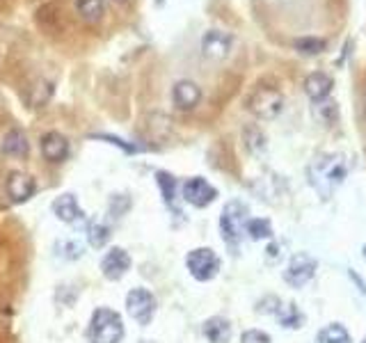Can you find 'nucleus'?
<instances>
[{
  "label": "nucleus",
  "instance_id": "f257e3e1",
  "mask_svg": "<svg viewBox=\"0 0 366 343\" xmlns=\"http://www.w3.org/2000/svg\"><path fill=\"white\" fill-rule=\"evenodd\" d=\"M348 176V158L339 151L321 153L307 165V181L323 200L334 195V190L345 181Z\"/></svg>",
  "mask_w": 366,
  "mask_h": 343
},
{
  "label": "nucleus",
  "instance_id": "f03ea898",
  "mask_svg": "<svg viewBox=\"0 0 366 343\" xmlns=\"http://www.w3.org/2000/svg\"><path fill=\"white\" fill-rule=\"evenodd\" d=\"M89 343H119L124 339V320L117 311L108 307H99L89 320L87 330Z\"/></svg>",
  "mask_w": 366,
  "mask_h": 343
},
{
  "label": "nucleus",
  "instance_id": "7ed1b4c3",
  "mask_svg": "<svg viewBox=\"0 0 366 343\" xmlns=\"http://www.w3.org/2000/svg\"><path fill=\"white\" fill-rule=\"evenodd\" d=\"M248 220H250V209L245 202L231 200L225 204V209L220 213V234L231 249H236L240 245V238L245 234Z\"/></svg>",
  "mask_w": 366,
  "mask_h": 343
},
{
  "label": "nucleus",
  "instance_id": "20e7f679",
  "mask_svg": "<svg viewBox=\"0 0 366 343\" xmlns=\"http://www.w3.org/2000/svg\"><path fill=\"white\" fill-rule=\"evenodd\" d=\"M245 108L257 119L270 121L279 117V112L284 110V94L272 85H257L245 99Z\"/></svg>",
  "mask_w": 366,
  "mask_h": 343
},
{
  "label": "nucleus",
  "instance_id": "39448f33",
  "mask_svg": "<svg viewBox=\"0 0 366 343\" xmlns=\"http://www.w3.org/2000/svg\"><path fill=\"white\" fill-rule=\"evenodd\" d=\"M186 268L197 282H211V279L218 277L222 263L220 256L211 247H195L186 256Z\"/></svg>",
  "mask_w": 366,
  "mask_h": 343
},
{
  "label": "nucleus",
  "instance_id": "423d86ee",
  "mask_svg": "<svg viewBox=\"0 0 366 343\" xmlns=\"http://www.w3.org/2000/svg\"><path fill=\"white\" fill-rule=\"evenodd\" d=\"M316 270H318L316 256H311L307 252H296L289 258L287 270H284V282L293 288H302L304 284L311 282Z\"/></svg>",
  "mask_w": 366,
  "mask_h": 343
},
{
  "label": "nucleus",
  "instance_id": "0eeeda50",
  "mask_svg": "<svg viewBox=\"0 0 366 343\" xmlns=\"http://www.w3.org/2000/svg\"><path fill=\"white\" fill-rule=\"evenodd\" d=\"M126 311L128 316L140 325H149L156 314V298L147 288H131L126 295Z\"/></svg>",
  "mask_w": 366,
  "mask_h": 343
},
{
  "label": "nucleus",
  "instance_id": "6e6552de",
  "mask_svg": "<svg viewBox=\"0 0 366 343\" xmlns=\"http://www.w3.org/2000/svg\"><path fill=\"white\" fill-rule=\"evenodd\" d=\"M183 200H186L190 206L195 209H206L209 204H213L218 200V190L204 179V176H192L186 183H183Z\"/></svg>",
  "mask_w": 366,
  "mask_h": 343
},
{
  "label": "nucleus",
  "instance_id": "1a4fd4ad",
  "mask_svg": "<svg viewBox=\"0 0 366 343\" xmlns=\"http://www.w3.org/2000/svg\"><path fill=\"white\" fill-rule=\"evenodd\" d=\"M5 192L12 204H26L28 200H33V195L37 192V181L26 172H9L5 181Z\"/></svg>",
  "mask_w": 366,
  "mask_h": 343
},
{
  "label": "nucleus",
  "instance_id": "9d476101",
  "mask_svg": "<svg viewBox=\"0 0 366 343\" xmlns=\"http://www.w3.org/2000/svg\"><path fill=\"white\" fill-rule=\"evenodd\" d=\"M172 103L177 106L181 112H190L195 110L201 103V87L195 80H177L174 87H172Z\"/></svg>",
  "mask_w": 366,
  "mask_h": 343
},
{
  "label": "nucleus",
  "instance_id": "9b49d317",
  "mask_svg": "<svg viewBox=\"0 0 366 343\" xmlns=\"http://www.w3.org/2000/svg\"><path fill=\"white\" fill-rule=\"evenodd\" d=\"M233 46V37L225 30H209L201 37V53L209 60H225L231 53Z\"/></svg>",
  "mask_w": 366,
  "mask_h": 343
},
{
  "label": "nucleus",
  "instance_id": "f8f14e48",
  "mask_svg": "<svg viewBox=\"0 0 366 343\" xmlns=\"http://www.w3.org/2000/svg\"><path fill=\"white\" fill-rule=\"evenodd\" d=\"M128 270H131V254L121 247L108 249L106 256L101 258V273H104V277L110 279V282H117Z\"/></svg>",
  "mask_w": 366,
  "mask_h": 343
},
{
  "label": "nucleus",
  "instance_id": "ddd939ff",
  "mask_svg": "<svg viewBox=\"0 0 366 343\" xmlns=\"http://www.w3.org/2000/svg\"><path fill=\"white\" fill-rule=\"evenodd\" d=\"M39 149H42L44 160L48 163H65L69 156V140L62 133L57 131H48L42 135L39 140Z\"/></svg>",
  "mask_w": 366,
  "mask_h": 343
},
{
  "label": "nucleus",
  "instance_id": "4468645a",
  "mask_svg": "<svg viewBox=\"0 0 366 343\" xmlns=\"http://www.w3.org/2000/svg\"><path fill=\"white\" fill-rule=\"evenodd\" d=\"M53 213H55V217L60 222H67V224H80V227H83L87 222L85 213L80 211L76 197L71 192H65V195L57 197V200L53 202Z\"/></svg>",
  "mask_w": 366,
  "mask_h": 343
},
{
  "label": "nucleus",
  "instance_id": "2eb2a0df",
  "mask_svg": "<svg viewBox=\"0 0 366 343\" xmlns=\"http://www.w3.org/2000/svg\"><path fill=\"white\" fill-rule=\"evenodd\" d=\"M302 87H304V94L309 97V101L321 103V101H325L332 94L334 80L328 74H323V71H314V74H309L307 78H304Z\"/></svg>",
  "mask_w": 366,
  "mask_h": 343
},
{
  "label": "nucleus",
  "instance_id": "dca6fc26",
  "mask_svg": "<svg viewBox=\"0 0 366 343\" xmlns=\"http://www.w3.org/2000/svg\"><path fill=\"white\" fill-rule=\"evenodd\" d=\"M240 135H243V144H245L250 156H254V158H263V156L268 153V135L263 133V129H259L257 124L243 126Z\"/></svg>",
  "mask_w": 366,
  "mask_h": 343
},
{
  "label": "nucleus",
  "instance_id": "f3484780",
  "mask_svg": "<svg viewBox=\"0 0 366 343\" xmlns=\"http://www.w3.org/2000/svg\"><path fill=\"white\" fill-rule=\"evenodd\" d=\"M53 94H55V82L48 78H37L28 89V106L35 110L44 108L53 99Z\"/></svg>",
  "mask_w": 366,
  "mask_h": 343
},
{
  "label": "nucleus",
  "instance_id": "a211bd4d",
  "mask_svg": "<svg viewBox=\"0 0 366 343\" xmlns=\"http://www.w3.org/2000/svg\"><path fill=\"white\" fill-rule=\"evenodd\" d=\"M0 151L5 156H12V158H26L30 153V142L26 138V133L21 129L7 131V135L3 138V144H0Z\"/></svg>",
  "mask_w": 366,
  "mask_h": 343
},
{
  "label": "nucleus",
  "instance_id": "6ab92c4d",
  "mask_svg": "<svg viewBox=\"0 0 366 343\" xmlns=\"http://www.w3.org/2000/svg\"><path fill=\"white\" fill-rule=\"evenodd\" d=\"M201 332H204L209 343H229L231 334H233V327L225 316H213L204 323Z\"/></svg>",
  "mask_w": 366,
  "mask_h": 343
},
{
  "label": "nucleus",
  "instance_id": "aec40b11",
  "mask_svg": "<svg viewBox=\"0 0 366 343\" xmlns=\"http://www.w3.org/2000/svg\"><path fill=\"white\" fill-rule=\"evenodd\" d=\"M316 341H318V343H353L350 332L345 330L341 323H330V325H325V327L318 332Z\"/></svg>",
  "mask_w": 366,
  "mask_h": 343
},
{
  "label": "nucleus",
  "instance_id": "412c9836",
  "mask_svg": "<svg viewBox=\"0 0 366 343\" xmlns=\"http://www.w3.org/2000/svg\"><path fill=\"white\" fill-rule=\"evenodd\" d=\"M245 234L252 241H268V238H272V224L266 217H250L245 224Z\"/></svg>",
  "mask_w": 366,
  "mask_h": 343
},
{
  "label": "nucleus",
  "instance_id": "4be33fe9",
  "mask_svg": "<svg viewBox=\"0 0 366 343\" xmlns=\"http://www.w3.org/2000/svg\"><path fill=\"white\" fill-rule=\"evenodd\" d=\"M85 238H87V243L94 249H101L110 241V227L104 224V222H87Z\"/></svg>",
  "mask_w": 366,
  "mask_h": 343
},
{
  "label": "nucleus",
  "instance_id": "5701e85b",
  "mask_svg": "<svg viewBox=\"0 0 366 343\" xmlns=\"http://www.w3.org/2000/svg\"><path fill=\"white\" fill-rule=\"evenodd\" d=\"M147 129H149L151 138H154V140H162V138H167V135H170V131H172V121H170L167 114L154 112V114H149Z\"/></svg>",
  "mask_w": 366,
  "mask_h": 343
},
{
  "label": "nucleus",
  "instance_id": "b1692460",
  "mask_svg": "<svg viewBox=\"0 0 366 343\" xmlns=\"http://www.w3.org/2000/svg\"><path fill=\"white\" fill-rule=\"evenodd\" d=\"M156 183L160 188V195H162V202L167 206L174 204V197H177V179L172 176L170 172H156Z\"/></svg>",
  "mask_w": 366,
  "mask_h": 343
},
{
  "label": "nucleus",
  "instance_id": "393cba45",
  "mask_svg": "<svg viewBox=\"0 0 366 343\" xmlns=\"http://www.w3.org/2000/svg\"><path fill=\"white\" fill-rule=\"evenodd\" d=\"M293 48L298 50L300 55H321L328 44H325V39L321 37H300L293 41Z\"/></svg>",
  "mask_w": 366,
  "mask_h": 343
},
{
  "label": "nucleus",
  "instance_id": "a878e982",
  "mask_svg": "<svg viewBox=\"0 0 366 343\" xmlns=\"http://www.w3.org/2000/svg\"><path fill=\"white\" fill-rule=\"evenodd\" d=\"M76 9L85 21H99L106 12V5L104 0H76Z\"/></svg>",
  "mask_w": 366,
  "mask_h": 343
},
{
  "label": "nucleus",
  "instance_id": "bb28decb",
  "mask_svg": "<svg viewBox=\"0 0 366 343\" xmlns=\"http://www.w3.org/2000/svg\"><path fill=\"white\" fill-rule=\"evenodd\" d=\"M277 316H279L282 327H287V330H300L302 323H304V316L300 314L298 305H287V307H282V311H279Z\"/></svg>",
  "mask_w": 366,
  "mask_h": 343
},
{
  "label": "nucleus",
  "instance_id": "cd10ccee",
  "mask_svg": "<svg viewBox=\"0 0 366 343\" xmlns=\"http://www.w3.org/2000/svg\"><path fill=\"white\" fill-rule=\"evenodd\" d=\"M55 249H57V254L62 256V258H69V261H74V258H80L83 256V245L80 243H76V241H60L57 245H55Z\"/></svg>",
  "mask_w": 366,
  "mask_h": 343
},
{
  "label": "nucleus",
  "instance_id": "c85d7f7f",
  "mask_svg": "<svg viewBox=\"0 0 366 343\" xmlns=\"http://www.w3.org/2000/svg\"><path fill=\"white\" fill-rule=\"evenodd\" d=\"M316 114H318V119L323 124H332V121H337L339 119V108H337V103L334 101H321L316 103Z\"/></svg>",
  "mask_w": 366,
  "mask_h": 343
},
{
  "label": "nucleus",
  "instance_id": "c756f323",
  "mask_svg": "<svg viewBox=\"0 0 366 343\" xmlns=\"http://www.w3.org/2000/svg\"><path fill=\"white\" fill-rule=\"evenodd\" d=\"M257 311L259 314H268V316H277L282 311V300L277 295H266L257 303Z\"/></svg>",
  "mask_w": 366,
  "mask_h": 343
},
{
  "label": "nucleus",
  "instance_id": "7c9ffc66",
  "mask_svg": "<svg viewBox=\"0 0 366 343\" xmlns=\"http://www.w3.org/2000/svg\"><path fill=\"white\" fill-rule=\"evenodd\" d=\"M131 209V200H128V195H113L110 197V215L113 217H121V215H126Z\"/></svg>",
  "mask_w": 366,
  "mask_h": 343
},
{
  "label": "nucleus",
  "instance_id": "2f4dec72",
  "mask_svg": "<svg viewBox=\"0 0 366 343\" xmlns=\"http://www.w3.org/2000/svg\"><path fill=\"white\" fill-rule=\"evenodd\" d=\"M92 138H94V140H106L110 144H115V147L124 149L126 153H135L138 151V147H133V144H128L126 140H119V138H115V135H108V133H94Z\"/></svg>",
  "mask_w": 366,
  "mask_h": 343
},
{
  "label": "nucleus",
  "instance_id": "473e14b6",
  "mask_svg": "<svg viewBox=\"0 0 366 343\" xmlns=\"http://www.w3.org/2000/svg\"><path fill=\"white\" fill-rule=\"evenodd\" d=\"M240 343H272V339L263 330H245L240 334Z\"/></svg>",
  "mask_w": 366,
  "mask_h": 343
},
{
  "label": "nucleus",
  "instance_id": "72a5a7b5",
  "mask_svg": "<svg viewBox=\"0 0 366 343\" xmlns=\"http://www.w3.org/2000/svg\"><path fill=\"white\" fill-rule=\"evenodd\" d=\"M266 256L270 258V261H272V258L277 261V258H279V245L277 243H270L268 249H266Z\"/></svg>",
  "mask_w": 366,
  "mask_h": 343
},
{
  "label": "nucleus",
  "instance_id": "f704fd0d",
  "mask_svg": "<svg viewBox=\"0 0 366 343\" xmlns=\"http://www.w3.org/2000/svg\"><path fill=\"white\" fill-rule=\"evenodd\" d=\"M117 3H128V0H117Z\"/></svg>",
  "mask_w": 366,
  "mask_h": 343
},
{
  "label": "nucleus",
  "instance_id": "c9c22d12",
  "mask_svg": "<svg viewBox=\"0 0 366 343\" xmlns=\"http://www.w3.org/2000/svg\"><path fill=\"white\" fill-rule=\"evenodd\" d=\"M362 343H366V337H364V339H362Z\"/></svg>",
  "mask_w": 366,
  "mask_h": 343
},
{
  "label": "nucleus",
  "instance_id": "e433bc0d",
  "mask_svg": "<svg viewBox=\"0 0 366 343\" xmlns=\"http://www.w3.org/2000/svg\"><path fill=\"white\" fill-rule=\"evenodd\" d=\"M364 254H366V247H364Z\"/></svg>",
  "mask_w": 366,
  "mask_h": 343
}]
</instances>
